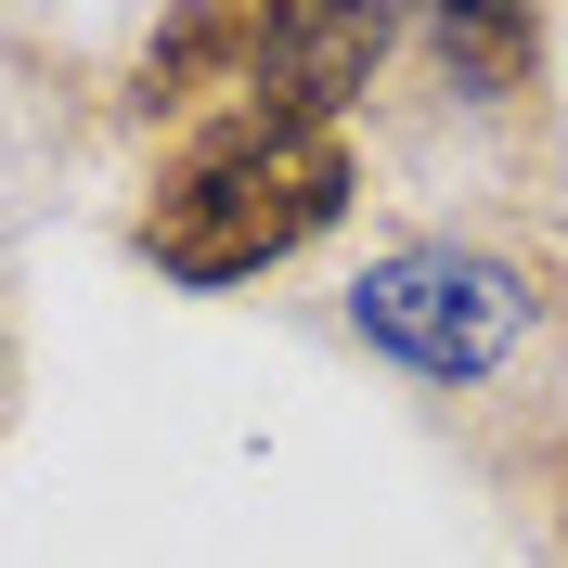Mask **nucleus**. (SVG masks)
<instances>
[{
    "instance_id": "1",
    "label": "nucleus",
    "mask_w": 568,
    "mask_h": 568,
    "mask_svg": "<svg viewBox=\"0 0 568 568\" xmlns=\"http://www.w3.org/2000/svg\"><path fill=\"white\" fill-rule=\"evenodd\" d=\"M349 181H362L349 116L233 104L207 130H181V155L155 169V194L130 220V246L169 284H258V272H284V258L311 246V233H336Z\"/></svg>"
},
{
    "instance_id": "2",
    "label": "nucleus",
    "mask_w": 568,
    "mask_h": 568,
    "mask_svg": "<svg viewBox=\"0 0 568 568\" xmlns=\"http://www.w3.org/2000/svg\"><path fill=\"white\" fill-rule=\"evenodd\" d=\"M400 13H362V0H220V13H169L155 52H142L130 104L142 116H233V104H311L349 116V91L388 65Z\"/></svg>"
},
{
    "instance_id": "3",
    "label": "nucleus",
    "mask_w": 568,
    "mask_h": 568,
    "mask_svg": "<svg viewBox=\"0 0 568 568\" xmlns=\"http://www.w3.org/2000/svg\"><path fill=\"white\" fill-rule=\"evenodd\" d=\"M530 323H542V284L491 246H453V233L362 258V284H349V336L400 375H426V388H491L530 349Z\"/></svg>"
},
{
    "instance_id": "4",
    "label": "nucleus",
    "mask_w": 568,
    "mask_h": 568,
    "mask_svg": "<svg viewBox=\"0 0 568 568\" xmlns=\"http://www.w3.org/2000/svg\"><path fill=\"white\" fill-rule=\"evenodd\" d=\"M426 52H439L453 91H478V104L542 91V13H426Z\"/></svg>"
}]
</instances>
